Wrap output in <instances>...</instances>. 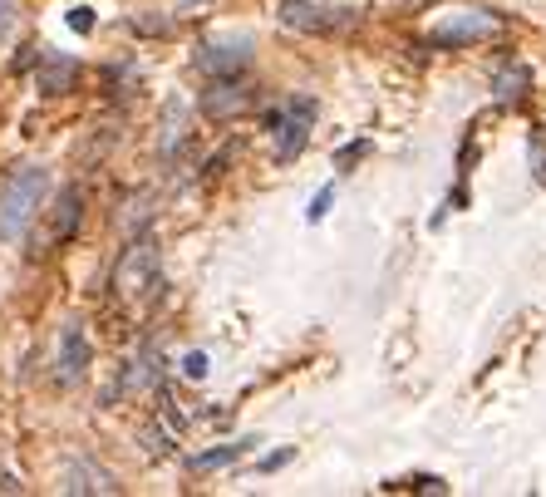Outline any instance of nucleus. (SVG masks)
Segmentation results:
<instances>
[{
    "label": "nucleus",
    "instance_id": "39448f33",
    "mask_svg": "<svg viewBox=\"0 0 546 497\" xmlns=\"http://www.w3.org/2000/svg\"><path fill=\"white\" fill-rule=\"evenodd\" d=\"M197 69L207 79H227V74H246L251 69V40L246 35H232V40H207L197 50Z\"/></svg>",
    "mask_w": 546,
    "mask_h": 497
},
{
    "label": "nucleus",
    "instance_id": "9d476101",
    "mask_svg": "<svg viewBox=\"0 0 546 497\" xmlns=\"http://www.w3.org/2000/svg\"><path fill=\"white\" fill-rule=\"evenodd\" d=\"M532 89V69L527 64H502L492 79V99L497 104H522V94Z\"/></svg>",
    "mask_w": 546,
    "mask_h": 497
},
{
    "label": "nucleus",
    "instance_id": "9b49d317",
    "mask_svg": "<svg viewBox=\"0 0 546 497\" xmlns=\"http://www.w3.org/2000/svg\"><path fill=\"white\" fill-rule=\"evenodd\" d=\"M256 438H237V443H217V448H207V453H197L192 458V473H217V468H227V463H237L246 448H251Z\"/></svg>",
    "mask_w": 546,
    "mask_h": 497
},
{
    "label": "nucleus",
    "instance_id": "f257e3e1",
    "mask_svg": "<svg viewBox=\"0 0 546 497\" xmlns=\"http://www.w3.org/2000/svg\"><path fill=\"white\" fill-rule=\"evenodd\" d=\"M45 192H50V173L40 163H25V168H15L0 183V242H20L25 237V227L45 207Z\"/></svg>",
    "mask_w": 546,
    "mask_h": 497
},
{
    "label": "nucleus",
    "instance_id": "aec40b11",
    "mask_svg": "<svg viewBox=\"0 0 546 497\" xmlns=\"http://www.w3.org/2000/svg\"><path fill=\"white\" fill-rule=\"evenodd\" d=\"M10 30V0H0V35Z\"/></svg>",
    "mask_w": 546,
    "mask_h": 497
},
{
    "label": "nucleus",
    "instance_id": "7ed1b4c3",
    "mask_svg": "<svg viewBox=\"0 0 546 497\" xmlns=\"http://www.w3.org/2000/svg\"><path fill=\"white\" fill-rule=\"evenodd\" d=\"M158 291V251H153V237H133L123 247L119 266H114V296L119 301H143Z\"/></svg>",
    "mask_w": 546,
    "mask_h": 497
},
{
    "label": "nucleus",
    "instance_id": "ddd939ff",
    "mask_svg": "<svg viewBox=\"0 0 546 497\" xmlns=\"http://www.w3.org/2000/svg\"><path fill=\"white\" fill-rule=\"evenodd\" d=\"M79 217H84V192H79V187H64V192H60V212H55V237H69Z\"/></svg>",
    "mask_w": 546,
    "mask_h": 497
},
{
    "label": "nucleus",
    "instance_id": "6e6552de",
    "mask_svg": "<svg viewBox=\"0 0 546 497\" xmlns=\"http://www.w3.org/2000/svg\"><path fill=\"white\" fill-rule=\"evenodd\" d=\"M246 104H251V89H246V79H237V74L212 79L202 89V114L207 119H232V114H242Z\"/></svg>",
    "mask_w": 546,
    "mask_h": 497
},
{
    "label": "nucleus",
    "instance_id": "0eeeda50",
    "mask_svg": "<svg viewBox=\"0 0 546 497\" xmlns=\"http://www.w3.org/2000/svg\"><path fill=\"white\" fill-rule=\"evenodd\" d=\"M276 15H281V25H291V30H310V35H325V30H335V25L350 20V10L335 15V10H325V5H315V0H281Z\"/></svg>",
    "mask_w": 546,
    "mask_h": 497
},
{
    "label": "nucleus",
    "instance_id": "f3484780",
    "mask_svg": "<svg viewBox=\"0 0 546 497\" xmlns=\"http://www.w3.org/2000/svg\"><path fill=\"white\" fill-rule=\"evenodd\" d=\"M182 374H187V379H207V355H202V350H192V355L182 360Z\"/></svg>",
    "mask_w": 546,
    "mask_h": 497
},
{
    "label": "nucleus",
    "instance_id": "dca6fc26",
    "mask_svg": "<svg viewBox=\"0 0 546 497\" xmlns=\"http://www.w3.org/2000/svg\"><path fill=\"white\" fill-rule=\"evenodd\" d=\"M404 488H414V493H448V483H443V478H428V473H419V478H409Z\"/></svg>",
    "mask_w": 546,
    "mask_h": 497
},
{
    "label": "nucleus",
    "instance_id": "1a4fd4ad",
    "mask_svg": "<svg viewBox=\"0 0 546 497\" xmlns=\"http://www.w3.org/2000/svg\"><path fill=\"white\" fill-rule=\"evenodd\" d=\"M74 74H79V64L69 60V55H60V50H50V55H40L35 84H40V94H64L74 84Z\"/></svg>",
    "mask_w": 546,
    "mask_h": 497
},
{
    "label": "nucleus",
    "instance_id": "2eb2a0df",
    "mask_svg": "<svg viewBox=\"0 0 546 497\" xmlns=\"http://www.w3.org/2000/svg\"><path fill=\"white\" fill-rule=\"evenodd\" d=\"M364 153H369V143H345V148H340V153H335V168H340V173H350V168H355V163H360Z\"/></svg>",
    "mask_w": 546,
    "mask_h": 497
},
{
    "label": "nucleus",
    "instance_id": "6ab92c4d",
    "mask_svg": "<svg viewBox=\"0 0 546 497\" xmlns=\"http://www.w3.org/2000/svg\"><path fill=\"white\" fill-rule=\"evenodd\" d=\"M291 458H296V448H281V453H266V458H261V473H276V468H286Z\"/></svg>",
    "mask_w": 546,
    "mask_h": 497
},
{
    "label": "nucleus",
    "instance_id": "20e7f679",
    "mask_svg": "<svg viewBox=\"0 0 546 497\" xmlns=\"http://www.w3.org/2000/svg\"><path fill=\"white\" fill-rule=\"evenodd\" d=\"M492 30H497V15H487V10H463V15L433 25V30H428V45L458 50V45H478V40H487Z\"/></svg>",
    "mask_w": 546,
    "mask_h": 497
},
{
    "label": "nucleus",
    "instance_id": "f8f14e48",
    "mask_svg": "<svg viewBox=\"0 0 546 497\" xmlns=\"http://www.w3.org/2000/svg\"><path fill=\"white\" fill-rule=\"evenodd\" d=\"M69 493H119V483L104 473V468H69V483H64Z\"/></svg>",
    "mask_w": 546,
    "mask_h": 497
},
{
    "label": "nucleus",
    "instance_id": "4468645a",
    "mask_svg": "<svg viewBox=\"0 0 546 497\" xmlns=\"http://www.w3.org/2000/svg\"><path fill=\"white\" fill-rule=\"evenodd\" d=\"M330 202H335V187L325 183L315 197H310V207H305V222H325V212H330Z\"/></svg>",
    "mask_w": 546,
    "mask_h": 497
},
{
    "label": "nucleus",
    "instance_id": "a211bd4d",
    "mask_svg": "<svg viewBox=\"0 0 546 497\" xmlns=\"http://www.w3.org/2000/svg\"><path fill=\"white\" fill-rule=\"evenodd\" d=\"M69 30H94V10L89 5H74L69 10Z\"/></svg>",
    "mask_w": 546,
    "mask_h": 497
},
{
    "label": "nucleus",
    "instance_id": "f03ea898",
    "mask_svg": "<svg viewBox=\"0 0 546 497\" xmlns=\"http://www.w3.org/2000/svg\"><path fill=\"white\" fill-rule=\"evenodd\" d=\"M266 128L276 138V163H296L310 143V128H315V99L310 94H291L281 109L266 114Z\"/></svg>",
    "mask_w": 546,
    "mask_h": 497
},
{
    "label": "nucleus",
    "instance_id": "423d86ee",
    "mask_svg": "<svg viewBox=\"0 0 546 497\" xmlns=\"http://www.w3.org/2000/svg\"><path fill=\"white\" fill-rule=\"evenodd\" d=\"M89 335H84V320H69L60 330V355H55V379L60 384H79L89 370Z\"/></svg>",
    "mask_w": 546,
    "mask_h": 497
}]
</instances>
